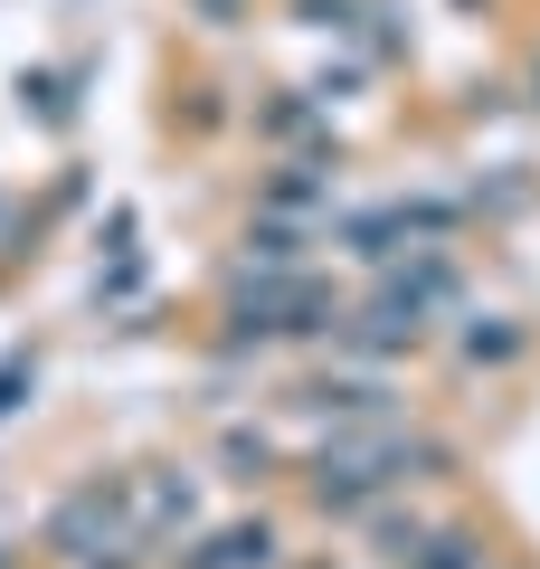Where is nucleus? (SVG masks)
Listing matches in <instances>:
<instances>
[{
	"label": "nucleus",
	"mask_w": 540,
	"mask_h": 569,
	"mask_svg": "<svg viewBox=\"0 0 540 569\" xmlns=\"http://www.w3.org/2000/svg\"><path fill=\"white\" fill-rule=\"evenodd\" d=\"M418 466H437V447H418V437H341V447H322V475H313V493L322 503H370V493H389V485H408Z\"/></svg>",
	"instance_id": "f257e3e1"
},
{
	"label": "nucleus",
	"mask_w": 540,
	"mask_h": 569,
	"mask_svg": "<svg viewBox=\"0 0 540 569\" xmlns=\"http://www.w3.org/2000/svg\"><path fill=\"white\" fill-rule=\"evenodd\" d=\"M48 550L58 560H96V550H142V522H133V485H86L58 503L48 522Z\"/></svg>",
	"instance_id": "f03ea898"
},
{
	"label": "nucleus",
	"mask_w": 540,
	"mask_h": 569,
	"mask_svg": "<svg viewBox=\"0 0 540 569\" xmlns=\"http://www.w3.org/2000/svg\"><path fill=\"white\" fill-rule=\"evenodd\" d=\"M276 560V531L266 522H228V531H209L200 550H180L171 569H266Z\"/></svg>",
	"instance_id": "7ed1b4c3"
},
{
	"label": "nucleus",
	"mask_w": 540,
	"mask_h": 569,
	"mask_svg": "<svg viewBox=\"0 0 540 569\" xmlns=\"http://www.w3.org/2000/svg\"><path fill=\"white\" fill-rule=\"evenodd\" d=\"M0 569H10V560H0Z\"/></svg>",
	"instance_id": "20e7f679"
}]
</instances>
